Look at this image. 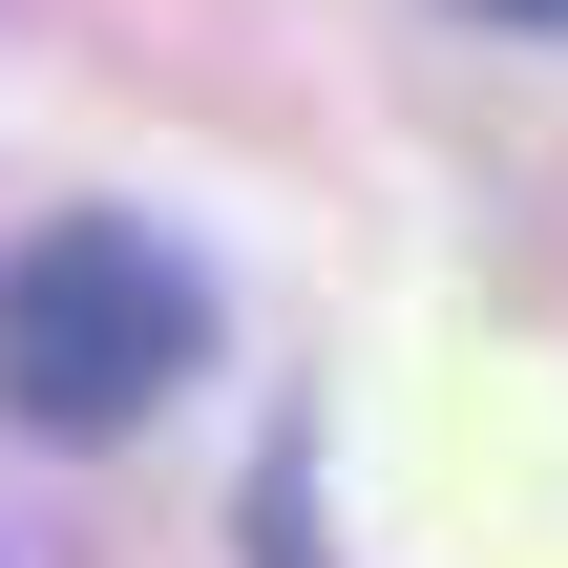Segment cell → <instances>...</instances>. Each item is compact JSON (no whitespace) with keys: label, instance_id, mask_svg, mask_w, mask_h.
Segmentation results:
<instances>
[{"label":"cell","instance_id":"6da1fadb","mask_svg":"<svg viewBox=\"0 0 568 568\" xmlns=\"http://www.w3.org/2000/svg\"><path fill=\"white\" fill-rule=\"evenodd\" d=\"M211 379V274L148 211H42L0 253V422L21 443H126Z\"/></svg>","mask_w":568,"mask_h":568},{"label":"cell","instance_id":"7a4b0ae2","mask_svg":"<svg viewBox=\"0 0 568 568\" xmlns=\"http://www.w3.org/2000/svg\"><path fill=\"white\" fill-rule=\"evenodd\" d=\"M485 21H568V0H485Z\"/></svg>","mask_w":568,"mask_h":568}]
</instances>
